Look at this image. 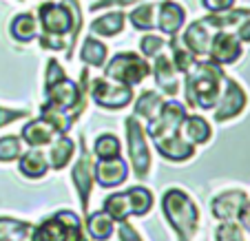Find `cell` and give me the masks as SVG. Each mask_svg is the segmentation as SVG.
I'll use <instances>...</instances> for the list:
<instances>
[{
	"label": "cell",
	"instance_id": "6da1fadb",
	"mask_svg": "<svg viewBox=\"0 0 250 241\" xmlns=\"http://www.w3.org/2000/svg\"><path fill=\"white\" fill-rule=\"evenodd\" d=\"M224 82H226V73H224V69L219 64H215L210 60L195 62L190 66V71L186 73V82H184L188 106L202 111H212L224 91Z\"/></svg>",
	"mask_w": 250,
	"mask_h": 241
},
{
	"label": "cell",
	"instance_id": "7a4b0ae2",
	"mask_svg": "<svg viewBox=\"0 0 250 241\" xmlns=\"http://www.w3.org/2000/svg\"><path fill=\"white\" fill-rule=\"evenodd\" d=\"M162 213L166 221L173 226L180 241H190L199 226L197 203L180 188H168L162 195Z\"/></svg>",
	"mask_w": 250,
	"mask_h": 241
},
{
	"label": "cell",
	"instance_id": "3957f363",
	"mask_svg": "<svg viewBox=\"0 0 250 241\" xmlns=\"http://www.w3.org/2000/svg\"><path fill=\"white\" fill-rule=\"evenodd\" d=\"M38 24L42 27V33L51 36H69V51L73 49L80 31V7L78 0H64V2H42L38 7Z\"/></svg>",
	"mask_w": 250,
	"mask_h": 241
},
{
	"label": "cell",
	"instance_id": "277c9868",
	"mask_svg": "<svg viewBox=\"0 0 250 241\" xmlns=\"http://www.w3.org/2000/svg\"><path fill=\"white\" fill-rule=\"evenodd\" d=\"M148 73H151L148 62L133 51L115 53L109 60V64L104 66V78L122 82L126 86H135L140 82H144V78H148Z\"/></svg>",
	"mask_w": 250,
	"mask_h": 241
},
{
	"label": "cell",
	"instance_id": "5b68a950",
	"mask_svg": "<svg viewBox=\"0 0 250 241\" xmlns=\"http://www.w3.org/2000/svg\"><path fill=\"white\" fill-rule=\"evenodd\" d=\"M126 144H128V161L133 164L137 180H144L151 168V153L146 144V131L140 124L137 115L126 118Z\"/></svg>",
	"mask_w": 250,
	"mask_h": 241
},
{
	"label": "cell",
	"instance_id": "8992f818",
	"mask_svg": "<svg viewBox=\"0 0 250 241\" xmlns=\"http://www.w3.org/2000/svg\"><path fill=\"white\" fill-rule=\"evenodd\" d=\"M89 93L95 100V104H100L102 109H111V111L124 109V106H128L133 102V86L109 80V78L93 80L89 84Z\"/></svg>",
	"mask_w": 250,
	"mask_h": 241
},
{
	"label": "cell",
	"instance_id": "52a82bcc",
	"mask_svg": "<svg viewBox=\"0 0 250 241\" xmlns=\"http://www.w3.org/2000/svg\"><path fill=\"white\" fill-rule=\"evenodd\" d=\"M248 106V93L244 91V86L237 80L226 76V82H224V91L219 95V102L215 104V122H228V120L239 118L241 113Z\"/></svg>",
	"mask_w": 250,
	"mask_h": 241
},
{
	"label": "cell",
	"instance_id": "ba28073f",
	"mask_svg": "<svg viewBox=\"0 0 250 241\" xmlns=\"http://www.w3.org/2000/svg\"><path fill=\"white\" fill-rule=\"evenodd\" d=\"M95 161L91 160V151L84 144V135L80 137V157L73 164V170H71V181L78 190V197H80L82 210L84 215H89V197L91 190H93V181H95V173H93Z\"/></svg>",
	"mask_w": 250,
	"mask_h": 241
},
{
	"label": "cell",
	"instance_id": "9c48e42d",
	"mask_svg": "<svg viewBox=\"0 0 250 241\" xmlns=\"http://www.w3.org/2000/svg\"><path fill=\"white\" fill-rule=\"evenodd\" d=\"M186 115L188 113H186L184 104H180L177 100H168V102L162 104L157 118L148 122L146 133L153 137V140H160V137H168V135H173V133H180Z\"/></svg>",
	"mask_w": 250,
	"mask_h": 241
},
{
	"label": "cell",
	"instance_id": "30bf717a",
	"mask_svg": "<svg viewBox=\"0 0 250 241\" xmlns=\"http://www.w3.org/2000/svg\"><path fill=\"white\" fill-rule=\"evenodd\" d=\"M241 53H244V47H241L239 38H237L235 33L226 31V29H219L210 38L208 58H210V62H215V64H219V66L235 64L241 58Z\"/></svg>",
	"mask_w": 250,
	"mask_h": 241
},
{
	"label": "cell",
	"instance_id": "8fae6325",
	"mask_svg": "<svg viewBox=\"0 0 250 241\" xmlns=\"http://www.w3.org/2000/svg\"><path fill=\"white\" fill-rule=\"evenodd\" d=\"M78 221H80V217H78L76 213L60 210V213H56L53 217L44 219L38 228H33L31 241H64L69 228Z\"/></svg>",
	"mask_w": 250,
	"mask_h": 241
},
{
	"label": "cell",
	"instance_id": "7c38bea8",
	"mask_svg": "<svg viewBox=\"0 0 250 241\" xmlns=\"http://www.w3.org/2000/svg\"><path fill=\"white\" fill-rule=\"evenodd\" d=\"M93 173H95V181L102 188H118L128 177V164L122 155L109 157V160H98L93 166Z\"/></svg>",
	"mask_w": 250,
	"mask_h": 241
},
{
	"label": "cell",
	"instance_id": "4fadbf2b",
	"mask_svg": "<svg viewBox=\"0 0 250 241\" xmlns=\"http://www.w3.org/2000/svg\"><path fill=\"white\" fill-rule=\"evenodd\" d=\"M246 201H248V195L244 190H226L210 201V213L217 221H237V215Z\"/></svg>",
	"mask_w": 250,
	"mask_h": 241
},
{
	"label": "cell",
	"instance_id": "5bb4252c",
	"mask_svg": "<svg viewBox=\"0 0 250 241\" xmlns=\"http://www.w3.org/2000/svg\"><path fill=\"white\" fill-rule=\"evenodd\" d=\"M186 22V9L173 0H164L160 2L157 7V20H155V27L160 29L164 36H177L182 27Z\"/></svg>",
	"mask_w": 250,
	"mask_h": 241
},
{
	"label": "cell",
	"instance_id": "9a60e30c",
	"mask_svg": "<svg viewBox=\"0 0 250 241\" xmlns=\"http://www.w3.org/2000/svg\"><path fill=\"white\" fill-rule=\"evenodd\" d=\"M153 142H155V146H157V153L168 161H186L195 155V146L190 142H186L182 131L173 133V135H168V137L153 140Z\"/></svg>",
	"mask_w": 250,
	"mask_h": 241
},
{
	"label": "cell",
	"instance_id": "2e32d148",
	"mask_svg": "<svg viewBox=\"0 0 250 241\" xmlns=\"http://www.w3.org/2000/svg\"><path fill=\"white\" fill-rule=\"evenodd\" d=\"M153 76H155V82L162 89V93H166V95L180 93V73H177V69L173 66V60L166 58L164 53H157L155 56Z\"/></svg>",
	"mask_w": 250,
	"mask_h": 241
},
{
	"label": "cell",
	"instance_id": "e0dca14e",
	"mask_svg": "<svg viewBox=\"0 0 250 241\" xmlns=\"http://www.w3.org/2000/svg\"><path fill=\"white\" fill-rule=\"evenodd\" d=\"M210 38L212 36L208 33V24L204 20H195V22H190L186 27L182 42L195 58H204L208 56V49H210Z\"/></svg>",
	"mask_w": 250,
	"mask_h": 241
},
{
	"label": "cell",
	"instance_id": "ac0fdd59",
	"mask_svg": "<svg viewBox=\"0 0 250 241\" xmlns=\"http://www.w3.org/2000/svg\"><path fill=\"white\" fill-rule=\"evenodd\" d=\"M20 140H22L24 144H29L31 148L47 146V144H51L53 140H56V128L42 118L31 120L29 124H24L22 133H20Z\"/></svg>",
	"mask_w": 250,
	"mask_h": 241
},
{
	"label": "cell",
	"instance_id": "d6986e66",
	"mask_svg": "<svg viewBox=\"0 0 250 241\" xmlns=\"http://www.w3.org/2000/svg\"><path fill=\"white\" fill-rule=\"evenodd\" d=\"M18 168L24 177L38 180V177H44V173L49 170V160L40 148H31L18 157Z\"/></svg>",
	"mask_w": 250,
	"mask_h": 241
},
{
	"label": "cell",
	"instance_id": "ffe728a7",
	"mask_svg": "<svg viewBox=\"0 0 250 241\" xmlns=\"http://www.w3.org/2000/svg\"><path fill=\"white\" fill-rule=\"evenodd\" d=\"M182 135L193 146H199V144H206L212 137V128L202 115H186L184 124H182Z\"/></svg>",
	"mask_w": 250,
	"mask_h": 241
},
{
	"label": "cell",
	"instance_id": "44dd1931",
	"mask_svg": "<svg viewBox=\"0 0 250 241\" xmlns=\"http://www.w3.org/2000/svg\"><path fill=\"white\" fill-rule=\"evenodd\" d=\"M124 24H126V16L122 11H109L91 22V33L102 36V38H113V36L122 33Z\"/></svg>",
	"mask_w": 250,
	"mask_h": 241
},
{
	"label": "cell",
	"instance_id": "7402d4cb",
	"mask_svg": "<svg viewBox=\"0 0 250 241\" xmlns=\"http://www.w3.org/2000/svg\"><path fill=\"white\" fill-rule=\"evenodd\" d=\"M76 155V142L66 135H60L58 140L51 142V148H49V166L56 170H62Z\"/></svg>",
	"mask_w": 250,
	"mask_h": 241
},
{
	"label": "cell",
	"instance_id": "603a6c76",
	"mask_svg": "<svg viewBox=\"0 0 250 241\" xmlns=\"http://www.w3.org/2000/svg\"><path fill=\"white\" fill-rule=\"evenodd\" d=\"M246 18H250V7H232V9H226V11L208 14L204 18V22L215 29H228V27H239Z\"/></svg>",
	"mask_w": 250,
	"mask_h": 241
},
{
	"label": "cell",
	"instance_id": "cb8c5ba5",
	"mask_svg": "<svg viewBox=\"0 0 250 241\" xmlns=\"http://www.w3.org/2000/svg\"><path fill=\"white\" fill-rule=\"evenodd\" d=\"M40 118L47 120V122L56 128L58 135H66L69 128L73 126V118H71L69 111L62 109V106L51 104V102H44V104L40 106Z\"/></svg>",
	"mask_w": 250,
	"mask_h": 241
},
{
	"label": "cell",
	"instance_id": "d4e9b609",
	"mask_svg": "<svg viewBox=\"0 0 250 241\" xmlns=\"http://www.w3.org/2000/svg\"><path fill=\"white\" fill-rule=\"evenodd\" d=\"M33 226L11 217H0V241H31Z\"/></svg>",
	"mask_w": 250,
	"mask_h": 241
},
{
	"label": "cell",
	"instance_id": "484cf974",
	"mask_svg": "<svg viewBox=\"0 0 250 241\" xmlns=\"http://www.w3.org/2000/svg\"><path fill=\"white\" fill-rule=\"evenodd\" d=\"M113 219L104 210H98V213H89L86 215V232L91 235V239L95 241H106L111 235H113Z\"/></svg>",
	"mask_w": 250,
	"mask_h": 241
},
{
	"label": "cell",
	"instance_id": "4316f807",
	"mask_svg": "<svg viewBox=\"0 0 250 241\" xmlns=\"http://www.w3.org/2000/svg\"><path fill=\"white\" fill-rule=\"evenodd\" d=\"M9 31L20 42H31V40L38 36V18L33 14H18L11 20Z\"/></svg>",
	"mask_w": 250,
	"mask_h": 241
},
{
	"label": "cell",
	"instance_id": "83f0119b",
	"mask_svg": "<svg viewBox=\"0 0 250 241\" xmlns=\"http://www.w3.org/2000/svg\"><path fill=\"white\" fill-rule=\"evenodd\" d=\"M126 199H128V210L135 217H144L153 208V193L148 188H144V186H131L126 190Z\"/></svg>",
	"mask_w": 250,
	"mask_h": 241
},
{
	"label": "cell",
	"instance_id": "f1b7e54d",
	"mask_svg": "<svg viewBox=\"0 0 250 241\" xmlns=\"http://www.w3.org/2000/svg\"><path fill=\"white\" fill-rule=\"evenodd\" d=\"M162 104H164V98H162L160 93H155V91H142L135 102V115L137 118H144L146 122H151V120L157 118Z\"/></svg>",
	"mask_w": 250,
	"mask_h": 241
},
{
	"label": "cell",
	"instance_id": "f546056e",
	"mask_svg": "<svg viewBox=\"0 0 250 241\" xmlns=\"http://www.w3.org/2000/svg\"><path fill=\"white\" fill-rule=\"evenodd\" d=\"M106 56H109V49L106 44L100 42L95 38H86L82 42V49H80V58L84 60V64H91V66H104L106 64Z\"/></svg>",
	"mask_w": 250,
	"mask_h": 241
},
{
	"label": "cell",
	"instance_id": "4dcf8cb0",
	"mask_svg": "<svg viewBox=\"0 0 250 241\" xmlns=\"http://www.w3.org/2000/svg\"><path fill=\"white\" fill-rule=\"evenodd\" d=\"M170 53H173V58H170V60H173V66L177 69V73H182V76H186V73L190 71V66L197 62V58L184 47V42H182L177 36H170Z\"/></svg>",
	"mask_w": 250,
	"mask_h": 241
},
{
	"label": "cell",
	"instance_id": "1f68e13d",
	"mask_svg": "<svg viewBox=\"0 0 250 241\" xmlns=\"http://www.w3.org/2000/svg\"><path fill=\"white\" fill-rule=\"evenodd\" d=\"M104 213L109 215L113 221L122 223L126 221V217L131 215L128 210V199H126V193H115V195H109L104 199Z\"/></svg>",
	"mask_w": 250,
	"mask_h": 241
},
{
	"label": "cell",
	"instance_id": "d6a6232c",
	"mask_svg": "<svg viewBox=\"0 0 250 241\" xmlns=\"http://www.w3.org/2000/svg\"><path fill=\"white\" fill-rule=\"evenodd\" d=\"M93 155L98 160H109V157H120L122 155V146H120V140L111 133H104L95 140L93 144Z\"/></svg>",
	"mask_w": 250,
	"mask_h": 241
},
{
	"label": "cell",
	"instance_id": "836d02e7",
	"mask_svg": "<svg viewBox=\"0 0 250 241\" xmlns=\"http://www.w3.org/2000/svg\"><path fill=\"white\" fill-rule=\"evenodd\" d=\"M153 11H155V7L153 5H140V7H135V9L128 14V20H131V24L135 29H140V31H151V29L155 27Z\"/></svg>",
	"mask_w": 250,
	"mask_h": 241
},
{
	"label": "cell",
	"instance_id": "e575fe53",
	"mask_svg": "<svg viewBox=\"0 0 250 241\" xmlns=\"http://www.w3.org/2000/svg\"><path fill=\"white\" fill-rule=\"evenodd\" d=\"M22 155V140L18 135L0 137V161H14Z\"/></svg>",
	"mask_w": 250,
	"mask_h": 241
},
{
	"label": "cell",
	"instance_id": "d590c367",
	"mask_svg": "<svg viewBox=\"0 0 250 241\" xmlns=\"http://www.w3.org/2000/svg\"><path fill=\"white\" fill-rule=\"evenodd\" d=\"M215 241H246V237L237 221H222L215 228Z\"/></svg>",
	"mask_w": 250,
	"mask_h": 241
},
{
	"label": "cell",
	"instance_id": "8d00e7d4",
	"mask_svg": "<svg viewBox=\"0 0 250 241\" xmlns=\"http://www.w3.org/2000/svg\"><path fill=\"white\" fill-rule=\"evenodd\" d=\"M164 42H166V40H162L160 36L148 33V36H144V38L140 40V49H142V53H144V58H155L157 53H162Z\"/></svg>",
	"mask_w": 250,
	"mask_h": 241
},
{
	"label": "cell",
	"instance_id": "74e56055",
	"mask_svg": "<svg viewBox=\"0 0 250 241\" xmlns=\"http://www.w3.org/2000/svg\"><path fill=\"white\" fill-rule=\"evenodd\" d=\"M62 78H66V76H64V69L60 66V62L51 58V60L47 62V80H44V86L56 84V82H60Z\"/></svg>",
	"mask_w": 250,
	"mask_h": 241
},
{
	"label": "cell",
	"instance_id": "f35d334b",
	"mask_svg": "<svg viewBox=\"0 0 250 241\" xmlns=\"http://www.w3.org/2000/svg\"><path fill=\"white\" fill-rule=\"evenodd\" d=\"M40 44H42L44 49H53V51H64L66 49V42L62 36H51V33H42V36H38Z\"/></svg>",
	"mask_w": 250,
	"mask_h": 241
},
{
	"label": "cell",
	"instance_id": "ab89813d",
	"mask_svg": "<svg viewBox=\"0 0 250 241\" xmlns=\"http://www.w3.org/2000/svg\"><path fill=\"white\" fill-rule=\"evenodd\" d=\"M237 0H202V5L206 7L210 14H217V11H226V9H232Z\"/></svg>",
	"mask_w": 250,
	"mask_h": 241
},
{
	"label": "cell",
	"instance_id": "60d3db41",
	"mask_svg": "<svg viewBox=\"0 0 250 241\" xmlns=\"http://www.w3.org/2000/svg\"><path fill=\"white\" fill-rule=\"evenodd\" d=\"M29 111H9V109H0V128L7 126V124L16 122L20 118H27Z\"/></svg>",
	"mask_w": 250,
	"mask_h": 241
},
{
	"label": "cell",
	"instance_id": "b9f144b4",
	"mask_svg": "<svg viewBox=\"0 0 250 241\" xmlns=\"http://www.w3.org/2000/svg\"><path fill=\"white\" fill-rule=\"evenodd\" d=\"M140 0H98L95 5H91V11L98 9H106V7H126V5H135Z\"/></svg>",
	"mask_w": 250,
	"mask_h": 241
},
{
	"label": "cell",
	"instance_id": "7bdbcfd3",
	"mask_svg": "<svg viewBox=\"0 0 250 241\" xmlns=\"http://www.w3.org/2000/svg\"><path fill=\"white\" fill-rule=\"evenodd\" d=\"M118 235H120V239H122V241H142V237L137 235V230L131 226V223H126V221L120 223Z\"/></svg>",
	"mask_w": 250,
	"mask_h": 241
},
{
	"label": "cell",
	"instance_id": "ee69618b",
	"mask_svg": "<svg viewBox=\"0 0 250 241\" xmlns=\"http://www.w3.org/2000/svg\"><path fill=\"white\" fill-rule=\"evenodd\" d=\"M237 223L241 226V230L250 232V199L244 203V208H241L239 215H237Z\"/></svg>",
	"mask_w": 250,
	"mask_h": 241
},
{
	"label": "cell",
	"instance_id": "f6af8a7d",
	"mask_svg": "<svg viewBox=\"0 0 250 241\" xmlns=\"http://www.w3.org/2000/svg\"><path fill=\"white\" fill-rule=\"evenodd\" d=\"M64 241H89L86 239V235L82 232V223H73V226L69 228V232H66V239Z\"/></svg>",
	"mask_w": 250,
	"mask_h": 241
},
{
	"label": "cell",
	"instance_id": "bcb514c9",
	"mask_svg": "<svg viewBox=\"0 0 250 241\" xmlns=\"http://www.w3.org/2000/svg\"><path fill=\"white\" fill-rule=\"evenodd\" d=\"M237 38H239V42L241 44H250V18H246L244 22L239 24V29H237V33H235Z\"/></svg>",
	"mask_w": 250,
	"mask_h": 241
}]
</instances>
